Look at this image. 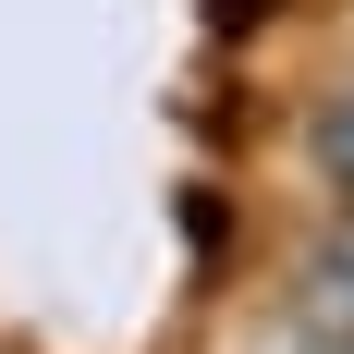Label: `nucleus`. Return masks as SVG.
<instances>
[{
    "instance_id": "obj_1",
    "label": "nucleus",
    "mask_w": 354,
    "mask_h": 354,
    "mask_svg": "<svg viewBox=\"0 0 354 354\" xmlns=\"http://www.w3.org/2000/svg\"><path fill=\"white\" fill-rule=\"evenodd\" d=\"M293 306H306V330H318V342L354 354V208H342V232L306 257V293H293Z\"/></svg>"
},
{
    "instance_id": "obj_2",
    "label": "nucleus",
    "mask_w": 354,
    "mask_h": 354,
    "mask_svg": "<svg viewBox=\"0 0 354 354\" xmlns=\"http://www.w3.org/2000/svg\"><path fill=\"white\" fill-rule=\"evenodd\" d=\"M318 159H330V183H342V208H354V98L318 122Z\"/></svg>"
}]
</instances>
